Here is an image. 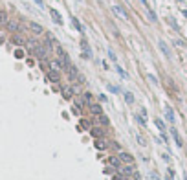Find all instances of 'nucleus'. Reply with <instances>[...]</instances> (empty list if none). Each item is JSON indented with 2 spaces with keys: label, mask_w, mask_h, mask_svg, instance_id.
Masks as SVG:
<instances>
[{
  "label": "nucleus",
  "mask_w": 187,
  "mask_h": 180,
  "mask_svg": "<svg viewBox=\"0 0 187 180\" xmlns=\"http://www.w3.org/2000/svg\"><path fill=\"white\" fill-rule=\"evenodd\" d=\"M37 59H40V61H44L46 57H48V53H50V50L48 48H46V44H37V46H35V50L31 52Z\"/></svg>",
  "instance_id": "f257e3e1"
},
{
  "label": "nucleus",
  "mask_w": 187,
  "mask_h": 180,
  "mask_svg": "<svg viewBox=\"0 0 187 180\" xmlns=\"http://www.w3.org/2000/svg\"><path fill=\"white\" fill-rule=\"evenodd\" d=\"M171 136L174 138V143H176L178 147H183V142H182V136H180V132H178V129H174V125L171 127Z\"/></svg>",
  "instance_id": "f03ea898"
},
{
  "label": "nucleus",
  "mask_w": 187,
  "mask_h": 180,
  "mask_svg": "<svg viewBox=\"0 0 187 180\" xmlns=\"http://www.w3.org/2000/svg\"><path fill=\"white\" fill-rule=\"evenodd\" d=\"M158 46H160V50L163 52V55H165L167 59H171V57H173V52H171V48H169V46H167V44L163 42V40H158Z\"/></svg>",
  "instance_id": "7ed1b4c3"
},
{
  "label": "nucleus",
  "mask_w": 187,
  "mask_h": 180,
  "mask_svg": "<svg viewBox=\"0 0 187 180\" xmlns=\"http://www.w3.org/2000/svg\"><path fill=\"white\" fill-rule=\"evenodd\" d=\"M112 11H114L116 15H119V17H121L123 20H128V15H127V11H125V9H123L121 6H118V4H114V6H112Z\"/></svg>",
  "instance_id": "20e7f679"
},
{
  "label": "nucleus",
  "mask_w": 187,
  "mask_h": 180,
  "mask_svg": "<svg viewBox=\"0 0 187 180\" xmlns=\"http://www.w3.org/2000/svg\"><path fill=\"white\" fill-rule=\"evenodd\" d=\"M165 118L174 125V121H176V116H174V110H173V107L171 105H165Z\"/></svg>",
  "instance_id": "39448f33"
},
{
  "label": "nucleus",
  "mask_w": 187,
  "mask_h": 180,
  "mask_svg": "<svg viewBox=\"0 0 187 180\" xmlns=\"http://www.w3.org/2000/svg\"><path fill=\"white\" fill-rule=\"evenodd\" d=\"M81 48H83V57H86V59H92V50H90L88 42H86L84 39L81 40Z\"/></svg>",
  "instance_id": "423d86ee"
},
{
  "label": "nucleus",
  "mask_w": 187,
  "mask_h": 180,
  "mask_svg": "<svg viewBox=\"0 0 187 180\" xmlns=\"http://www.w3.org/2000/svg\"><path fill=\"white\" fill-rule=\"evenodd\" d=\"M88 108H90V112H92L94 116L103 114V108H101V105H99V103H90V105H88Z\"/></svg>",
  "instance_id": "0eeeda50"
},
{
  "label": "nucleus",
  "mask_w": 187,
  "mask_h": 180,
  "mask_svg": "<svg viewBox=\"0 0 187 180\" xmlns=\"http://www.w3.org/2000/svg\"><path fill=\"white\" fill-rule=\"evenodd\" d=\"M30 30H31L33 35H42V33H44V28H42L40 24H37V22H31V24H30Z\"/></svg>",
  "instance_id": "6e6552de"
},
{
  "label": "nucleus",
  "mask_w": 187,
  "mask_h": 180,
  "mask_svg": "<svg viewBox=\"0 0 187 180\" xmlns=\"http://www.w3.org/2000/svg\"><path fill=\"white\" fill-rule=\"evenodd\" d=\"M50 68L52 70H64V64L61 59H53V61H50Z\"/></svg>",
  "instance_id": "1a4fd4ad"
},
{
  "label": "nucleus",
  "mask_w": 187,
  "mask_h": 180,
  "mask_svg": "<svg viewBox=\"0 0 187 180\" xmlns=\"http://www.w3.org/2000/svg\"><path fill=\"white\" fill-rule=\"evenodd\" d=\"M48 79H50L52 83H59V79H61L59 70H50V72H48Z\"/></svg>",
  "instance_id": "9d476101"
},
{
  "label": "nucleus",
  "mask_w": 187,
  "mask_h": 180,
  "mask_svg": "<svg viewBox=\"0 0 187 180\" xmlns=\"http://www.w3.org/2000/svg\"><path fill=\"white\" fill-rule=\"evenodd\" d=\"M119 160H121V162H125V164H132V154H128V153L121 151V153H119Z\"/></svg>",
  "instance_id": "9b49d317"
},
{
  "label": "nucleus",
  "mask_w": 187,
  "mask_h": 180,
  "mask_svg": "<svg viewBox=\"0 0 187 180\" xmlns=\"http://www.w3.org/2000/svg\"><path fill=\"white\" fill-rule=\"evenodd\" d=\"M121 175H123V176H127V178H130V176L134 175V169H132V166H130V164H127V166L121 169Z\"/></svg>",
  "instance_id": "f8f14e48"
},
{
  "label": "nucleus",
  "mask_w": 187,
  "mask_h": 180,
  "mask_svg": "<svg viewBox=\"0 0 187 180\" xmlns=\"http://www.w3.org/2000/svg\"><path fill=\"white\" fill-rule=\"evenodd\" d=\"M8 30H9V31H15V33H17V31L20 30L18 22H17V20H9V22H8Z\"/></svg>",
  "instance_id": "ddd939ff"
},
{
  "label": "nucleus",
  "mask_w": 187,
  "mask_h": 180,
  "mask_svg": "<svg viewBox=\"0 0 187 180\" xmlns=\"http://www.w3.org/2000/svg\"><path fill=\"white\" fill-rule=\"evenodd\" d=\"M11 40H13V44H17V46H22V44L26 42L22 35H13V37H11Z\"/></svg>",
  "instance_id": "4468645a"
},
{
  "label": "nucleus",
  "mask_w": 187,
  "mask_h": 180,
  "mask_svg": "<svg viewBox=\"0 0 187 180\" xmlns=\"http://www.w3.org/2000/svg\"><path fill=\"white\" fill-rule=\"evenodd\" d=\"M62 96H64L66 99H70V98L74 96V88H72V86H64V88H62Z\"/></svg>",
  "instance_id": "2eb2a0df"
},
{
  "label": "nucleus",
  "mask_w": 187,
  "mask_h": 180,
  "mask_svg": "<svg viewBox=\"0 0 187 180\" xmlns=\"http://www.w3.org/2000/svg\"><path fill=\"white\" fill-rule=\"evenodd\" d=\"M8 22H9V17L6 11H0V26H8Z\"/></svg>",
  "instance_id": "dca6fc26"
},
{
  "label": "nucleus",
  "mask_w": 187,
  "mask_h": 180,
  "mask_svg": "<svg viewBox=\"0 0 187 180\" xmlns=\"http://www.w3.org/2000/svg\"><path fill=\"white\" fill-rule=\"evenodd\" d=\"M66 72H68V76H70V79H77V77H79V76H77V68H75V66H74V64H72V66H70V68H68Z\"/></svg>",
  "instance_id": "f3484780"
},
{
  "label": "nucleus",
  "mask_w": 187,
  "mask_h": 180,
  "mask_svg": "<svg viewBox=\"0 0 187 180\" xmlns=\"http://www.w3.org/2000/svg\"><path fill=\"white\" fill-rule=\"evenodd\" d=\"M50 15H52V18L57 22V24H62V18H61V15H59L55 9H50Z\"/></svg>",
  "instance_id": "a211bd4d"
},
{
  "label": "nucleus",
  "mask_w": 187,
  "mask_h": 180,
  "mask_svg": "<svg viewBox=\"0 0 187 180\" xmlns=\"http://www.w3.org/2000/svg\"><path fill=\"white\" fill-rule=\"evenodd\" d=\"M138 120H139V123H141V125H145V123H147V112H145V108L138 114Z\"/></svg>",
  "instance_id": "6ab92c4d"
},
{
  "label": "nucleus",
  "mask_w": 187,
  "mask_h": 180,
  "mask_svg": "<svg viewBox=\"0 0 187 180\" xmlns=\"http://www.w3.org/2000/svg\"><path fill=\"white\" fill-rule=\"evenodd\" d=\"M154 123H156V127L160 129V132H161V134L165 132V123H163V121H161L160 118H156V120H154Z\"/></svg>",
  "instance_id": "aec40b11"
},
{
  "label": "nucleus",
  "mask_w": 187,
  "mask_h": 180,
  "mask_svg": "<svg viewBox=\"0 0 187 180\" xmlns=\"http://www.w3.org/2000/svg\"><path fill=\"white\" fill-rule=\"evenodd\" d=\"M108 164H110L112 167H119V158H116V156H110V158H108Z\"/></svg>",
  "instance_id": "412c9836"
},
{
  "label": "nucleus",
  "mask_w": 187,
  "mask_h": 180,
  "mask_svg": "<svg viewBox=\"0 0 187 180\" xmlns=\"http://www.w3.org/2000/svg\"><path fill=\"white\" fill-rule=\"evenodd\" d=\"M116 70H118V74H119L121 77H125V79H128V74H127V72H125V70L121 68V66H118V64H116Z\"/></svg>",
  "instance_id": "4be33fe9"
},
{
  "label": "nucleus",
  "mask_w": 187,
  "mask_h": 180,
  "mask_svg": "<svg viewBox=\"0 0 187 180\" xmlns=\"http://www.w3.org/2000/svg\"><path fill=\"white\" fill-rule=\"evenodd\" d=\"M108 90H110V92H114V94H119V92H121V88H119L118 85H108Z\"/></svg>",
  "instance_id": "5701e85b"
},
{
  "label": "nucleus",
  "mask_w": 187,
  "mask_h": 180,
  "mask_svg": "<svg viewBox=\"0 0 187 180\" xmlns=\"http://www.w3.org/2000/svg\"><path fill=\"white\" fill-rule=\"evenodd\" d=\"M72 22H74V26H75V30H77V31H83V26H81V22H79L75 17H72Z\"/></svg>",
  "instance_id": "b1692460"
},
{
  "label": "nucleus",
  "mask_w": 187,
  "mask_h": 180,
  "mask_svg": "<svg viewBox=\"0 0 187 180\" xmlns=\"http://www.w3.org/2000/svg\"><path fill=\"white\" fill-rule=\"evenodd\" d=\"M125 101H127L128 105H132V103H134V96H132L130 92H125Z\"/></svg>",
  "instance_id": "393cba45"
},
{
  "label": "nucleus",
  "mask_w": 187,
  "mask_h": 180,
  "mask_svg": "<svg viewBox=\"0 0 187 180\" xmlns=\"http://www.w3.org/2000/svg\"><path fill=\"white\" fill-rule=\"evenodd\" d=\"M97 121L103 123V125H108V118H106L105 114H99V116H97Z\"/></svg>",
  "instance_id": "a878e982"
},
{
  "label": "nucleus",
  "mask_w": 187,
  "mask_h": 180,
  "mask_svg": "<svg viewBox=\"0 0 187 180\" xmlns=\"http://www.w3.org/2000/svg\"><path fill=\"white\" fill-rule=\"evenodd\" d=\"M90 99H92V94H90V92H84V94H83V101L90 105Z\"/></svg>",
  "instance_id": "bb28decb"
},
{
  "label": "nucleus",
  "mask_w": 187,
  "mask_h": 180,
  "mask_svg": "<svg viewBox=\"0 0 187 180\" xmlns=\"http://www.w3.org/2000/svg\"><path fill=\"white\" fill-rule=\"evenodd\" d=\"M136 140H138V143H139V145H141V147H143V145H147V142H145V138H143V136H139V134H138V136H136Z\"/></svg>",
  "instance_id": "cd10ccee"
},
{
  "label": "nucleus",
  "mask_w": 187,
  "mask_h": 180,
  "mask_svg": "<svg viewBox=\"0 0 187 180\" xmlns=\"http://www.w3.org/2000/svg\"><path fill=\"white\" fill-rule=\"evenodd\" d=\"M92 134L94 136H103V129L99 130V129H92Z\"/></svg>",
  "instance_id": "c85d7f7f"
},
{
  "label": "nucleus",
  "mask_w": 187,
  "mask_h": 180,
  "mask_svg": "<svg viewBox=\"0 0 187 180\" xmlns=\"http://www.w3.org/2000/svg\"><path fill=\"white\" fill-rule=\"evenodd\" d=\"M130 180H141V175H139L138 171H134V175L130 176Z\"/></svg>",
  "instance_id": "c756f323"
},
{
  "label": "nucleus",
  "mask_w": 187,
  "mask_h": 180,
  "mask_svg": "<svg viewBox=\"0 0 187 180\" xmlns=\"http://www.w3.org/2000/svg\"><path fill=\"white\" fill-rule=\"evenodd\" d=\"M147 79H149V81H151L152 85H158V79H156L154 76H151V74H149V76H147Z\"/></svg>",
  "instance_id": "7c9ffc66"
},
{
  "label": "nucleus",
  "mask_w": 187,
  "mask_h": 180,
  "mask_svg": "<svg viewBox=\"0 0 187 180\" xmlns=\"http://www.w3.org/2000/svg\"><path fill=\"white\" fill-rule=\"evenodd\" d=\"M96 147H97V149H105L106 145H105V142H101V140H97V142H96Z\"/></svg>",
  "instance_id": "2f4dec72"
},
{
  "label": "nucleus",
  "mask_w": 187,
  "mask_h": 180,
  "mask_svg": "<svg viewBox=\"0 0 187 180\" xmlns=\"http://www.w3.org/2000/svg\"><path fill=\"white\" fill-rule=\"evenodd\" d=\"M15 57H17V59H22V57H24V52H22V50H17V52H15Z\"/></svg>",
  "instance_id": "473e14b6"
},
{
  "label": "nucleus",
  "mask_w": 187,
  "mask_h": 180,
  "mask_svg": "<svg viewBox=\"0 0 187 180\" xmlns=\"http://www.w3.org/2000/svg\"><path fill=\"white\" fill-rule=\"evenodd\" d=\"M108 57H110V59H112L114 63H116V61H118V57H116V53H114L112 50H108Z\"/></svg>",
  "instance_id": "72a5a7b5"
},
{
  "label": "nucleus",
  "mask_w": 187,
  "mask_h": 180,
  "mask_svg": "<svg viewBox=\"0 0 187 180\" xmlns=\"http://www.w3.org/2000/svg\"><path fill=\"white\" fill-rule=\"evenodd\" d=\"M173 175H174V171H173V169H167V180H174Z\"/></svg>",
  "instance_id": "f704fd0d"
},
{
  "label": "nucleus",
  "mask_w": 187,
  "mask_h": 180,
  "mask_svg": "<svg viewBox=\"0 0 187 180\" xmlns=\"http://www.w3.org/2000/svg\"><path fill=\"white\" fill-rule=\"evenodd\" d=\"M99 101H101V103H105V101H106V96H105V94H101V96H99Z\"/></svg>",
  "instance_id": "c9c22d12"
},
{
  "label": "nucleus",
  "mask_w": 187,
  "mask_h": 180,
  "mask_svg": "<svg viewBox=\"0 0 187 180\" xmlns=\"http://www.w3.org/2000/svg\"><path fill=\"white\" fill-rule=\"evenodd\" d=\"M114 180H123V175H116V176H114Z\"/></svg>",
  "instance_id": "e433bc0d"
},
{
  "label": "nucleus",
  "mask_w": 187,
  "mask_h": 180,
  "mask_svg": "<svg viewBox=\"0 0 187 180\" xmlns=\"http://www.w3.org/2000/svg\"><path fill=\"white\" fill-rule=\"evenodd\" d=\"M141 2H143V4H145V6H147V9H149V4H147V0H141Z\"/></svg>",
  "instance_id": "4c0bfd02"
},
{
  "label": "nucleus",
  "mask_w": 187,
  "mask_h": 180,
  "mask_svg": "<svg viewBox=\"0 0 187 180\" xmlns=\"http://www.w3.org/2000/svg\"><path fill=\"white\" fill-rule=\"evenodd\" d=\"M183 180H187V176H185V178H183Z\"/></svg>",
  "instance_id": "58836bf2"
}]
</instances>
